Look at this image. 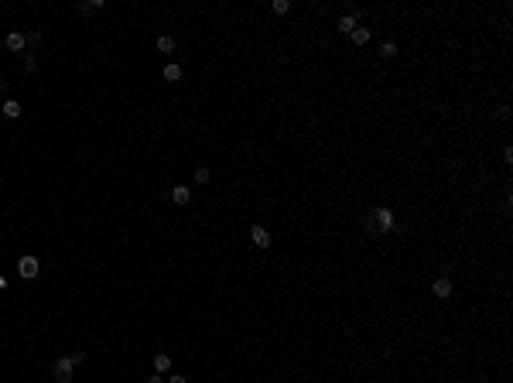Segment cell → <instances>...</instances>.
Masks as SVG:
<instances>
[{"label": "cell", "instance_id": "6da1fadb", "mask_svg": "<svg viewBox=\"0 0 513 383\" xmlns=\"http://www.w3.org/2000/svg\"><path fill=\"white\" fill-rule=\"evenodd\" d=\"M369 230H373V233H390V230H393V212H390V209H376Z\"/></svg>", "mask_w": 513, "mask_h": 383}, {"label": "cell", "instance_id": "7a4b0ae2", "mask_svg": "<svg viewBox=\"0 0 513 383\" xmlns=\"http://www.w3.org/2000/svg\"><path fill=\"white\" fill-rule=\"evenodd\" d=\"M72 370H75L72 356H62V359H55V366H52V373H55L59 383H72Z\"/></svg>", "mask_w": 513, "mask_h": 383}, {"label": "cell", "instance_id": "3957f363", "mask_svg": "<svg viewBox=\"0 0 513 383\" xmlns=\"http://www.w3.org/2000/svg\"><path fill=\"white\" fill-rule=\"evenodd\" d=\"M38 270H41V264H38V257H31V253L17 260V274H21L24 281H34V277H38Z\"/></svg>", "mask_w": 513, "mask_h": 383}, {"label": "cell", "instance_id": "277c9868", "mask_svg": "<svg viewBox=\"0 0 513 383\" xmlns=\"http://www.w3.org/2000/svg\"><path fill=\"white\" fill-rule=\"evenodd\" d=\"M250 239H253V246H257V250H267V246L274 243L271 230H264V226H253V230H250Z\"/></svg>", "mask_w": 513, "mask_h": 383}, {"label": "cell", "instance_id": "5b68a950", "mask_svg": "<svg viewBox=\"0 0 513 383\" xmlns=\"http://www.w3.org/2000/svg\"><path fill=\"white\" fill-rule=\"evenodd\" d=\"M171 202H175V206H188V202H192V188H188V185H175V188H171Z\"/></svg>", "mask_w": 513, "mask_h": 383}, {"label": "cell", "instance_id": "8992f818", "mask_svg": "<svg viewBox=\"0 0 513 383\" xmlns=\"http://www.w3.org/2000/svg\"><path fill=\"white\" fill-rule=\"evenodd\" d=\"M7 48H10V52H24V48H28V38H24L21 31H10V34H7Z\"/></svg>", "mask_w": 513, "mask_h": 383}, {"label": "cell", "instance_id": "52a82bcc", "mask_svg": "<svg viewBox=\"0 0 513 383\" xmlns=\"http://www.w3.org/2000/svg\"><path fill=\"white\" fill-rule=\"evenodd\" d=\"M431 291H435V298H448L452 295V281H448V277H435Z\"/></svg>", "mask_w": 513, "mask_h": 383}, {"label": "cell", "instance_id": "ba28073f", "mask_svg": "<svg viewBox=\"0 0 513 383\" xmlns=\"http://www.w3.org/2000/svg\"><path fill=\"white\" fill-rule=\"evenodd\" d=\"M181 76H185V72H181L178 62H168V65H164V82H181Z\"/></svg>", "mask_w": 513, "mask_h": 383}, {"label": "cell", "instance_id": "9c48e42d", "mask_svg": "<svg viewBox=\"0 0 513 383\" xmlns=\"http://www.w3.org/2000/svg\"><path fill=\"white\" fill-rule=\"evenodd\" d=\"M0 110H3V117H7V120H17V117H21V103H17V99H7Z\"/></svg>", "mask_w": 513, "mask_h": 383}, {"label": "cell", "instance_id": "30bf717a", "mask_svg": "<svg viewBox=\"0 0 513 383\" xmlns=\"http://www.w3.org/2000/svg\"><path fill=\"white\" fill-rule=\"evenodd\" d=\"M349 38H353V45H366V41L373 38V31H369V28H360V24H356V31H353Z\"/></svg>", "mask_w": 513, "mask_h": 383}, {"label": "cell", "instance_id": "8fae6325", "mask_svg": "<svg viewBox=\"0 0 513 383\" xmlns=\"http://www.w3.org/2000/svg\"><path fill=\"white\" fill-rule=\"evenodd\" d=\"M157 52H161V55H171V52H175V38L161 34V38H157Z\"/></svg>", "mask_w": 513, "mask_h": 383}, {"label": "cell", "instance_id": "7c38bea8", "mask_svg": "<svg viewBox=\"0 0 513 383\" xmlns=\"http://www.w3.org/2000/svg\"><path fill=\"white\" fill-rule=\"evenodd\" d=\"M154 370H157V373L164 377V373L171 370V356H164V353H161V356H154Z\"/></svg>", "mask_w": 513, "mask_h": 383}, {"label": "cell", "instance_id": "4fadbf2b", "mask_svg": "<svg viewBox=\"0 0 513 383\" xmlns=\"http://www.w3.org/2000/svg\"><path fill=\"white\" fill-rule=\"evenodd\" d=\"M339 31H342V34H353V31H356V17H353V14L339 17Z\"/></svg>", "mask_w": 513, "mask_h": 383}, {"label": "cell", "instance_id": "5bb4252c", "mask_svg": "<svg viewBox=\"0 0 513 383\" xmlns=\"http://www.w3.org/2000/svg\"><path fill=\"white\" fill-rule=\"evenodd\" d=\"M209 178H212V171L206 168V164H199V168H195V181H199V185H206Z\"/></svg>", "mask_w": 513, "mask_h": 383}, {"label": "cell", "instance_id": "9a60e30c", "mask_svg": "<svg viewBox=\"0 0 513 383\" xmlns=\"http://www.w3.org/2000/svg\"><path fill=\"white\" fill-rule=\"evenodd\" d=\"M271 10H274V14H288V10H291V3H288V0H274Z\"/></svg>", "mask_w": 513, "mask_h": 383}, {"label": "cell", "instance_id": "2e32d148", "mask_svg": "<svg viewBox=\"0 0 513 383\" xmlns=\"http://www.w3.org/2000/svg\"><path fill=\"white\" fill-rule=\"evenodd\" d=\"M380 55H383V59H393V55H397V45H393V41H387V45L380 48Z\"/></svg>", "mask_w": 513, "mask_h": 383}, {"label": "cell", "instance_id": "e0dca14e", "mask_svg": "<svg viewBox=\"0 0 513 383\" xmlns=\"http://www.w3.org/2000/svg\"><path fill=\"white\" fill-rule=\"evenodd\" d=\"M24 72H34V55H24Z\"/></svg>", "mask_w": 513, "mask_h": 383}, {"label": "cell", "instance_id": "ac0fdd59", "mask_svg": "<svg viewBox=\"0 0 513 383\" xmlns=\"http://www.w3.org/2000/svg\"><path fill=\"white\" fill-rule=\"evenodd\" d=\"M164 383H188V380H185L181 373H171V377H168V380H164Z\"/></svg>", "mask_w": 513, "mask_h": 383}, {"label": "cell", "instance_id": "d6986e66", "mask_svg": "<svg viewBox=\"0 0 513 383\" xmlns=\"http://www.w3.org/2000/svg\"><path fill=\"white\" fill-rule=\"evenodd\" d=\"M147 383H164V377H161V373H154V377H151Z\"/></svg>", "mask_w": 513, "mask_h": 383}, {"label": "cell", "instance_id": "ffe728a7", "mask_svg": "<svg viewBox=\"0 0 513 383\" xmlns=\"http://www.w3.org/2000/svg\"><path fill=\"white\" fill-rule=\"evenodd\" d=\"M3 291H7V281H3V277H0V295H3Z\"/></svg>", "mask_w": 513, "mask_h": 383}]
</instances>
